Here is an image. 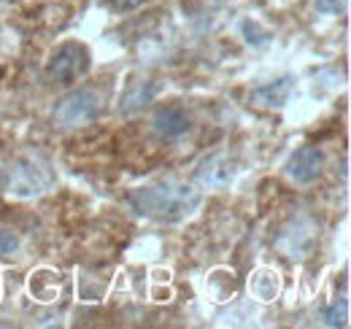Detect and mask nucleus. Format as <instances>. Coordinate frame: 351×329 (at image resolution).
<instances>
[{"mask_svg": "<svg viewBox=\"0 0 351 329\" xmlns=\"http://www.w3.org/2000/svg\"><path fill=\"white\" fill-rule=\"evenodd\" d=\"M130 206L143 219H154L160 224H178L203 206V195L200 189L184 181L165 178V181H154V184L132 189Z\"/></svg>", "mask_w": 351, "mask_h": 329, "instance_id": "1", "label": "nucleus"}, {"mask_svg": "<svg viewBox=\"0 0 351 329\" xmlns=\"http://www.w3.org/2000/svg\"><path fill=\"white\" fill-rule=\"evenodd\" d=\"M103 111V92L95 86H79L71 89L65 97H60L51 108V124L54 127H84L95 122Z\"/></svg>", "mask_w": 351, "mask_h": 329, "instance_id": "3", "label": "nucleus"}, {"mask_svg": "<svg viewBox=\"0 0 351 329\" xmlns=\"http://www.w3.org/2000/svg\"><path fill=\"white\" fill-rule=\"evenodd\" d=\"M295 89H298V79L287 73V76H278L273 82H265L260 86H254L249 92V100L257 108H265V111H273L276 108L278 111V108H284L289 103V97L295 95Z\"/></svg>", "mask_w": 351, "mask_h": 329, "instance_id": "7", "label": "nucleus"}, {"mask_svg": "<svg viewBox=\"0 0 351 329\" xmlns=\"http://www.w3.org/2000/svg\"><path fill=\"white\" fill-rule=\"evenodd\" d=\"M19 246H22V241L14 230H0V256H14Z\"/></svg>", "mask_w": 351, "mask_h": 329, "instance_id": "15", "label": "nucleus"}, {"mask_svg": "<svg viewBox=\"0 0 351 329\" xmlns=\"http://www.w3.org/2000/svg\"><path fill=\"white\" fill-rule=\"evenodd\" d=\"M152 127H154V132H157L160 138L173 141V138H181V135L189 132L192 119H189L186 108H181V106H162V108L154 111Z\"/></svg>", "mask_w": 351, "mask_h": 329, "instance_id": "10", "label": "nucleus"}, {"mask_svg": "<svg viewBox=\"0 0 351 329\" xmlns=\"http://www.w3.org/2000/svg\"><path fill=\"white\" fill-rule=\"evenodd\" d=\"M281 291V276L270 267H260L252 273V281H249V294L260 302H273Z\"/></svg>", "mask_w": 351, "mask_h": 329, "instance_id": "11", "label": "nucleus"}, {"mask_svg": "<svg viewBox=\"0 0 351 329\" xmlns=\"http://www.w3.org/2000/svg\"><path fill=\"white\" fill-rule=\"evenodd\" d=\"M313 8L324 16H338L346 11V0H313Z\"/></svg>", "mask_w": 351, "mask_h": 329, "instance_id": "16", "label": "nucleus"}, {"mask_svg": "<svg viewBox=\"0 0 351 329\" xmlns=\"http://www.w3.org/2000/svg\"><path fill=\"white\" fill-rule=\"evenodd\" d=\"M316 241H319V227H316L308 216H300V219H295V221L278 235V248H281V254L289 256V259H303V256H308V254L313 251Z\"/></svg>", "mask_w": 351, "mask_h": 329, "instance_id": "6", "label": "nucleus"}, {"mask_svg": "<svg viewBox=\"0 0 351 329\" xmlns=\"http://www.w3.org/2000/svg\"><path fill=\"white\" fill-rule=\"evenodd\" d=\"M238 33H241V38L249 43L252 49H265L267 43H273V33L254 16H243L238 22Z\"/></svg>", "mask_w": 351, "mask_h": 329, "instance_id": "13", "label": "nucleus"}, {"mask_svg": "<svg viewBox=\"0 0 351 329\" xmlns=\"http://www.w3.org/2000/svg\"><path fill=\"white\" fill-rule=\"evenodd\" d=\"M57 184V173L51 160L41 151H25L8 164L3 175V186L16 200H33L51 192Z\"/></svg>", "mask_w": 351, "mask_h": 329, "instance_id": "2", "label": "nucleus"}, {"mask_svg": "<svg viewBox=\"0 0 351 329\" xmlns=\"http://www.w3.org/2000/svg\"><path fill=\"white\" fill-rule=\"evenodd\" d=\"M235 175H238V164L235 160L227 154V151H211V154H206L200 162L195 164V181L203 186V189H227V186H232V181H235Z\"/></svg>", "mask_w": 351, "mask_h": 329, "instance_id": "5", "label": "nucleus"}, {"mask_svg": "<svg viewBox=\"0 0 351 329\" xmlns=\"http://www.w3.org/2000/svg\"><path fill=\"white\" fill-rule=\"evenodd\" d=\"M322 324L324 327H349V302L341 300V302H332L327 308H322Z\"/></svg>", "mask_w": 351, "mask_h": 329, "instance_id": "14", "label": "nucleus"}, {"mask_svg": "<svg viewBox=\"0 0 351 329\" xmlns=\"http://www.w3.org/2000/svg\"><path fill=\"white\" fill-rule=\"evenodd\" d=\"M324 170V151L316 146H300L298 151H292V157L287 160V175L289 181L306 186L313 184Z\"/></svg>", "mask_w": 351, "mask_h": 329, "instance_id": "8", "label": "nucleus"}, {"mask_svg": "<svg viewBox=\"0 0 351 329\" xmlns=\"http://www.w3.org/2000/svg\"><path fill=\"white\" fill-rule=\"evenodd\" d=\"M149 0H111V5H114V11H119V14H128V11H138L141 5H146Z\"/></svg>", "mask_w": 351, "mask_h": 329, "instance_id": "17", "label": "nucleus"}, {"mask_svg": "<svg viewBox=\"0 0 351 329\" xmlns=\"http://www.w3.org/2000/svg\"><path fill=\"white\" fill-rule=\"evenodd\" d=\"M89 65H92V57H89V49L84 43H60L46 60V82L54 86H71L87 76Z\"/></svg>", "mask_w": 351, "mask_h": 329, "instance_id": "4", "label": "nucleus"}, {"mask_svg": "<svg viewBox=\"0 0 351 329\" xmlns=\"http://www.w3.org/2000/svg\"><path fill=\"white\" fill-rule=\"evenodd\" d=\"M160 82H154V79H138V82H130L125 86V92L119 95V103H117V108H119V114H138V111H143L149 103H154L157 100V95H160Z\"/></svg>", "mask_w": 351, "mask_h": 329, "instance_id": "9", "label": "nucleus"}, {"mask_svg": "<svg viewBox=\"0 0 351 329\" xmlns=\"http://www.w3.org/2000/svg\"><path fill=\"white\" fill-rule=\"evenodd\" d=\"M30 294L36 297V300H41V302H51V300H57V294H60V276L54 273V270H36L33 276H30Z\"/></svg>", "mask_w": 351, "mask_h": 329, "instance_id": "12", "label": "nucleus"}]
</instances>
